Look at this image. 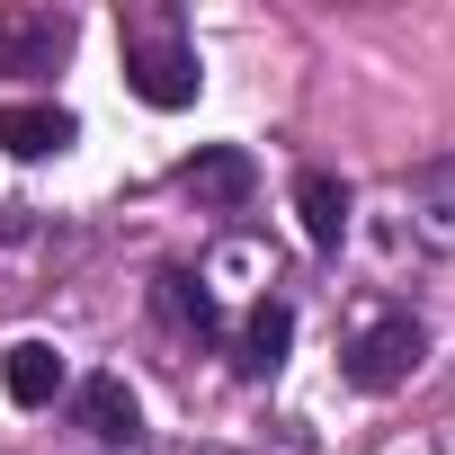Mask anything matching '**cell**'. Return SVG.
I'll return each instance as SVG.
<instances>
[{"label": "cell", "mask_w": 455, "mask_h": 455, "mask_svg": "<svg viewBox=\"0 0 455 455\" xmlns=\"http://www.w3.org/2000/svg\"><path fill=\"white\" fill-rule=\"evenodd\" d=\"M295 214H304V242H313V251H339L357 196H348V179H331V170H295Z\"/></svg>", "instance_id": "cell-8"}, {"label": "cell", "mask_w": 455, "mask_h": 455, "mask_svg": "<svg viewBox=\"0 0 455 455\" xmlns=\"http://www.w3.org/2000/svg\"><path fill=\"white\" fill-rule=\"evenodd\" d=\"M419 322L411 313H384V322H366L357 339H348V384L357 393H402L411 375H419Z\"/></svg>", "instance_id": "cell-2"}, {"label": "cell", "mask_w": 455, "mask_h": 455, "mask_svg": "<svg viewBox=\"0 0 455 455\" xmlns=\"http://www.w3.org/2000/svg\"><path fill=\"white\" fill-rule=\"evenodd\" d=\"M402 205L419 214V242L428 251H455V161H428L402 179Z\"/></svg>", "instance_id": "cell-10"}, {"label": "cell", "mask_w": 455, "mask_h": 455, "mask_svg": "<svg viewBox=\"0 0 455 455\" xmlns=\"http://www.w3.org/2000/svg\"><path fill=\"white\" fill-rule=\"evenodd\" d=\"M72 54V10H0V72H54Z\"/></svg>", "instance_id": "cell-3"}, {"label": "cell", "mask_w": 455, "mask_h": 455, "mask_svg": "<svg viewBox=\"0 0 455 455\" xmlns=\"http://www.w3.org/2000/svg\"><path fill=\"white\" fill-rule=\"evenodd\" d=\"M179 188H188L196 205H223V214H233V205H251V188H259V161H251L242 143H205V152L179 170Z\"/></svg>", "instance_id": "cell-5"}, {"label": "cell", "mask_w": 455, "mask_h": 455, "mask_svg": "<svg viewBox=\"0 0 455 455\" xmlns=\"http://www.w3.org/2000/svg\"><path fill=\"white\" fill-rule=\"evenodd\" d=\"M116 36H125V90L143 99V108H188L196 99V45H188V28H179V10H161V0H134V10L116 19Z\"/></svg>", "instance_id": "cell-1"}, {"label": "cell", "mask_w": 455, "mask_h": 455, "mask_svg": "<svg viewBox=\"0 0 455 455\" xmlns=\"http://www.w3.org/2000/svg\"><path fill=\"white\" fill-rule=\"evenodd\" d=\"M152 313H161L179 339H214V331H223V313H214L205 277H188V268H161V277H152Z\"/></svg>", "instance_id": "cell-11"}, {"label": "cell", "mask_w": 455, "mask_h": 455, "mask_svg": "<svg viewBox=\"0 0 455 455\" xmlns=\"http://www.w3.org/2000/svg\"><path fill=\"white\" fill-rule=\"evenodd\" d=\"M72 108H54V99H19V108H0V152L10 161H54V152H72Z\"/></svg>", "instance_id": "cell-6"}, {"label": "cell", "mask_w": 455, "mask_h": 455, "mask_svg": "<svg viewBox=\"0 0 455 455\" xmlns=\"http://www.w3.org/2000/svg\"><path fill=\"white\" fill-rule=\"evenodd\" d=\"M72 419H81L99 446H143V402H134L125 375H90V384H72Z\"/></svg>", "instance_id": "cell-4"}, {"label": "cell", "mask_w": 455, "mask_h": 455, "mask_svg": "<svg viewBox=\"0 0 455 455\" xmlns=\"http://www.w3.org/2000/svg\"><path fill=\"white\" fill-rule=\"evenodd\" d=\"M286 348H295V304H286V295H259V304L242 313V331H233L242 375H277V366H286Z\"/></svg>", "instance_id": "cell-7"}, {"label": "cell", "mask_w": 455, "mask_h": 455, "mask_svg": "<svg viewBox=\"0 0 455 455\" xmlns=\"http://www.w3.org/2000/svg\"><path fill=\"white\" fill-rule=\"evenodd\" d=\"M161 455H196V446H161Z\"/></svg>", "instance_id": "cell-12"}, {"label": "cell", "mask_w": 455, "mask_h": 455, "mask_svg": "<svg viewBox=\"0 0 455 455\" xmlns=\"http://www.w3.org/2000/svg\"><path fill=\"white\" fill-rule=\"evenodd\" d=\"M0 384H10V402H19V411H45V402L72 384V366H63V348H54V339H19L10 357H0Z\"/></svg>", "instance_id": "cell-9"}]
</instances>
